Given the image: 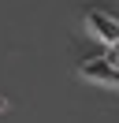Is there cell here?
<instances>
[{
	"label": "cell",
	"instance_id": "3",
	"mask_svg": "<svg viewBox=\"0 0 119 123\" xmlns=\"http://www.w3.org/2000/svg\"><path fill=\"white\" fill-rule=\"evenodd\" d=\"M104 60H108L112 67H119V45H112V49H104Z\"/></svg>",
	"mask_w": 119,
	"mask_h": 123
},
{
	"label": "cell",
	"instance_id": "1",
	"mask_svg": "<svg viewBox=\"0 0 119 123\" xmlns=\"http://www.w3.org/2000/svg\"><path fill=\"white\" fill-rule=\"evenodd\" d=\"M86 30L93 34L104 49L119 45V15H112V11H104V8H89L86 11Z\"/></svg>",
	"mask_w": 119,
	"mask_h": 123
},
{
	"label": "cell",
	"instance_id": "2",
	"mask_svg": "<svg viewBox=\"0 0 119 123\" xmlns=\"http://www.w3.org/2000/svg\"><path fill=\"white\" fill-rule=\"evenodd\" d=\"M78 78H86V82H93V86H104V90H119V67H112L104 56L78 63Z\"/></svg>",
	"mask_w": 119,
	"mask_h": 123
}]
</instances>
